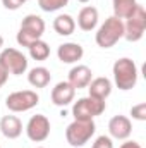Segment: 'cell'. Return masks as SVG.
<instances>
[{
	"label": "cell",
	"mask_w": 146,
	"mask_h": 148,
	"mask_svg": "<svg viewBox=\"0 0 146 148\" xmlns=\"http://www.w3.org/2000/svg\"><path fill=\"white\" fill-rule=\"evenodd\" d=\"M43 33H45V21L40 16H36V14H28L23 19V23H21V28L17 31L16 40H17V43L21 47L28 48L35 41L41 40Z\"/></svg>",
	"instance_id": "obj_1"
},
{
	"label": "cell",
	"mask_w": 146,
	"mask_h": 148,
	"mask_svg": "<svg viewBox=\"0 0 146 148\" xmlns=\"http://www.w3.org/2000/svg\"><path fill=\"white\" fill-rule=\"evenodd\" d=\"M112 71H113V81H115L119 90L127 91V90H132L136 86V83H138V67H136L132 59L122 57V59L115 60Z\"/></svg>",
	"instance_id": "obj_2"
},
{
	"label": "cell",
	"mask_w": 146,
	"mask_h": 148,
	"mask_svg": "<svg viewBox=\"0 0 146 148\" xmlns=\"http://www.w3.org/2000/svg\"><path fill=\"white\" fill-rule=\"evenodd\" d=\"M120 38H124V21L110 16L108 19H105V23L98 28L96 31V45L102 48H112Z\"/></svg>",
	"instance_id": "obj_3"
},
{
	"label": "cell",
	"mask_w": 146,
	"mask_h": 148,
	"mask_svg": "<svg viewBox=\"0 0 146 148\" xmlns=\"http://www.w3.org/2000/svg\"><path fill=\"white\" fill-rule=\"evenodd\" d=\"M95 131H96V126H95L93 121H77V119H74V122H71L65 129V140L74 148L84 147L91 140Z\"/></svg>",
	"instance_id": "obj_4"
},
{
	"label": "cell",
	"mask_w": 146,
	"mask_h": 148,
	"mask_svg": "<svg viewBox=\"0 0 146 148\" xmlns=\"http://www.w3.org/2000/svg\"><path fill=\"white\" fill-rule=\"evenodd\" d=\"M105 100H98L95 97H83L72 105V115L77 121H93L96 115L105 112Z\"/></svg>",
	"instance_id": "obj_5"
},
{
	"label": "cell",
	"mask_w": 146,
	"mask_h": 148,
	"mask_svg": "<svg viewBox=\"0 0 146 148\" xmlns=\"http://www.w3.org/2000/svg\"><path fill=\"white\" fill-rule=\"evenodd\" d=\"M0 67L7 74L21 76L28 71V59L16 48H3L0 52Z\"/></svg>",
	"instance_id": "obj_6"
},
{
	"label": "cell",
	"mask_w": 146,
	"mask_h": 148,
	"mask_svg": "<svg viewBox=\"0 0 146 148\" xmlns=\"http://www.w3.org/2000/svg\"><path fill=\"white\" fill-rule=\"evenodd\" d=\"M146 29V10L143 5L138 3V7L132 10V14L124 23V38L127 41H139Z\"/></svg>",
	"instance_id": "obj_7"
},
{
	"label": "cell",
	"mask_w": 146,
	"mask_h": 148,
	"mask_svg": "<svg viewBox=\"0 0 146 148\" xmlns=\"http://www.w3.org/2000/svg\"><path fill=\"white\" fill-rule=\"evenodd\" d=\"M40 102L36 91L33 90H21V91H14L5 98V105L7 109L12 112H28L33 107H36Z\"/></svg>",
	"instance_id": "obj_8"
},
{
	"label": "cell",
	"mask_w": 146,
	"mask_h": 148,
	"mask_svg": "<svg viewBox=\"0 0 146 148\" xmlns=\"http://www.w3.org/2000/svg\"><path fill=\"white\" fill-rule=\"evenodd\" d=\"M26 134L35 143L45 141L50 136V121H48V117L43 115V114L33 115L26 124Z\"/></svg>",
	"instance_id": "obj_9"
},
{
	"label": "cell",
	"mask_w": 146,
	"mask_h": 148,
	"mask_svg": "<svg viewBox=\"0 0 146 148\" xmlns=\"http://www.w3.org/2000/svg\"><path fill=\"white\" fill-rule=\"evenodd\" d=\"M108 133L115 140H127L132 133V124L126 115H113L108 122Z\"/></svg>",
	"instance_id": "obj_10"
},
{
	"label": "cell",
	"mask_w": 146,
	"mask_h": 148,
	"mask_svg": "<svg viewBox=\"0 0 146 148\" xmlns=\"http://www.w3.org/2000/svg\"><path fill=\"white\" fill-rule=\"evenodd\" d=\"M76 97V90L67 83V81H60L55 84V88L52 90V102L57 107H65L74 102Z\"/></svg>",
	"instance_id": "obj_11"
},
{
	"label": "cell",
	"mask_w": 146,
	"mask_h": 148,
	"mask_svg": "<svg viewBox=\"0 0 146 148\" xmlns=\"http://www.w3.org/2000/svg\"><path fill=\"white\" fill-rule=\"evenodd\" d=\"M83 55H84V50H83V47L79 43L69 41V43H62L57 48V57L64 64H74V62L81 60Z\"/></svg>",
	"instance_id": "obj_12"
},
{
	"label": "cell",
	"mask_w": 146,
	"mask_h": 148,
	"mask_svg": "<svg viewBox=\"0 0 146 148\" xmlns=\"http://www.w3.org/2000/svg\"><path fill=\"white\" fill-rule=\"evenodd\" d=\"M91 77H93V73L88 66H74L69 71L67 83L74 90H81V88H88V84L91 83Z\"/></svg>",
	"instance_id": "obj_13"
},
{
	"label": "cell",
	"mask_w": 146,
	"mask_h": 148,
	"mask_svg": "<svg viewBox=\"0 0 146 148\" xmlns=\"http://www.w3.org/2000/svg\"><path fill=\"white\" fill-rule=\"evenodd\" d=\"M0 131L7 140H16L23 134V122L16 115H3L0 119Z\"/></svg>",
	"instance_id": "obj_14"
},
{
	"label": "cell",
	"mask_w": 146,
	"mask_h": 148,
	"mask_svg": "<svg viewBox=\"0 0 146 148\" xmlns=\"http://www.w3.org/2000/svg\"><path fill=\"white\" fill-rule=\"evenodd\" d=\"M98 24V10L91 5L83 7L77 14V26L83 31H93Z\"/></svg>",
	"instance_id": "obj_15"
},
{
	"label": "cell",
	"mask_w": 146,
	"mask_h": 148,
	"mask_svg": "<svg viewBox=\"0 0 146 148\" xmlns=\"http://www.w3.org/2000/svg\"><path fill=\"white\" fill-rule=\"evenodd\" d=\"M89 97H95L98 100H107L112 93V83L108 77H95L88 84Z\"/></svg>",
	"instance_id": "obj_16"
},
{
	"label": "cell",
	"mask_w": 146,
	"mask_h": 148,
	"mask_svg": "<svg viewBox=\"0 0 146 148\" xmlns=\"http://www.w3.org/2000/svg\"><path fill=\"white\" fill-rule=\"evenodd\" d=\"M53 29L57 35L60 36H69L72 35L76 29V21L72 19V16L69 14H60L53 19Z\"/></svg>",
	"instance_id": "obj_17"
},
{
	"label": "cell",
	"mask_w": 146,
	"mask_h": 148,
	"mask_svg": "<svg viewBox=\"0 0 146 148\" xmlns=\"http://www.w3.org/2000/svg\"><path fill=\"white\" fill-rule=\"evenodd\" d=\"M50 79H52V74H50V71L46 67H43V66L33 67L29 71V74H28V83L31 86H35V88H45V86H48Z\"/></svg>",
	"instance_id": "obj_18"
},
{
	"label": "cell",
	"mask_w": 146,
	"mask_h": 148,
	"mask_svg": "<svg viewBox=\"0 0 146 148\" xmlns=\"http://www.w3.org/2000/svg\"><path fill=\"white\" fill-rule=\"evenodd\" d=\"M112 5H113V16L119 17V19H127L132 10L138 7V2L136 0H112Z\"/></svg>",
	"instance_id": "obj_19"
},
{
	"label": "cell",
	"mask_w": 146,
	"mask_h": 148,
	"mask_svg": "<svg viewBox=\"0 0 146 148\" xmlns=\"http://www.w3.org/2000/svg\"><path fill=\"white\" fill-rule=\"evenodd\" d=\"M28 50H29V57L35 59V60H46L48 55H50V47L43 40L35 41L31 47H28Z\"/></svg>",
	"instance_id": "obj_20"
},
{
	"label": "cell",
	"mask_w": 146,
	"mask_h": 148,
	"mask_svg": "<svg viewBox=\"0 0 146 148\" xmlns=\"http://www.w3.org/2000/svg\"><path fill=\"white\" fill-rule=\"evenodd\" d=\"M69 3V0H38V5L41 10L45 12H55L60 10L62 7H65Z\"/></svg>",
	"instance_id": "obj_21"
},
{
	"label": "cell",
	"mask_w": 146,
	"mask_h": 148,
	"mask_svg": "<svg viewBox=\"0 0 146 148\" xmlns=\"http://www.w3.org/2000/svg\"><path fill=\"white\" fill-rule=\"evenodd\" d=\"M131 115H132V119H136V121H146V103H138V105H134L132 109H131Z\"/></svg>",
	"instance_id": "obj_22"
},
{
	"label": "cell",
	"mask_w": 146,
	"mask_h": 148,
	"mask_svg": "<svg viewBox=\"0 0 146 148\" xmlns=\"http://www.w3.org/2000/svg\"><path fill=\"white\" fill-rule=\"evenodd\" d=\"M91 148H113V143H112V138L110 136H98L96 140H95V143H93V147Z\"/></svg>",
	"instance_id": "obj_23"
},
{
	"label": "cell",
	"mask_w": 146,
	"mask_h": 148,
	"mask_svg": "<svg viewBox=\"0 0 146 148\" xmlns=\"http://www.w3.org/2000/svg\"><path fill=\"white\" fill-rule=\"evenodd\" d=\"M2 3H3V7L9 9V10H17V9L24 3V0H2Z\"/></svg>",
	"instance_id": "obj_24"
},
{
	"label": "cell",
	"mask_w": 146,
	"mask_h": 148,
	"mask_svg": "<svg viewBox=\"0 0 146 148\" xmlns=\"http://www.w3.org/2000/svg\"><path fill=\"white\" fill-rule=\"evenodd\" d=\"M120 148H141V145L138 141H126L120 145Z\"/></svg>",
	"instance_id": "obj_25"
},
{
	"label": "cell",
	"mask_w": 146,
	"mask_h": 148,
	"mask_svg": "<svg viewBox=\"0 0 146 148\" xmlns=\"http://www.w3.org/2000/svg\"><path fill=\"white\" fill-rule=\"evenodd\" d=\"M7 79H9V74H7L3 69H2V67H0V88L7 83Z\"/></svg>",
	"instance_id": "obj_26"
},
{
	"label": "cell",
	"mask_w": 146,
	"mask_h": 148,
	"mask_svg": "<svg viewBox=\"0 0 146 148\" xmlns=\"http://www.w3.org/2000/svg\"><path fill=\"white\" fill-rule=\"evenodd\" d=\"M3 47V36H0V48Z\"/></svg>",
	"instance_id": "obj_27"
},
{
	"label": "cell",
	"mask_w": 146,
	"mask_h": 148,
	"mask_svg": "<svg viewBox=\"0 0 146 148\" xmlns=\"http://www.w3.org/2000/svg\"><path fill=\"white\" fill-rule=\"evenodd\" d=\"M79 2H83V3H86V2H89V0H79Z\"/></svg>",
	"instance_id": "obj_28"
},
{
	"label": "cell",
	"mask_w": 146,
	"mask_h": 148,
	"mask_svg": "<svg viewBox=\"0 0 146 148\" xmlns=\"http://www.w3.org/2000/svg\"><path fill=\"white\" fill-rule=\"evenodd\" d=\"M26 2H28V0H24V3H26Z\"/></svg>",
	"instance_id": "obj_29"
},
{
	"label": "cell",
	"mask_w": 146,
	"mask_h": 148,
	"mask_svg": "<svg viewBox=\"0 0 146 148\" xmlns=\"http://www.w3.org/2000/svg\"><path fill=\"white\" fill-rule=\"evenodd\" d=\"M40 148H41V147H40Z\"/></svg>",
	"instance_id": "obj_30"
},
{
	"label": "cell",
	"mask_w": 146,
	"mask_h": 148,
	"mask_svg": "<svg viewBox=\"0 0 146 148\" xmlns=\"http://www.w3.org/2000/svg\"><path fill=\"white\" fill-rule=\"evenodd\" d=\"M0 148H2V147H0Z\"/></svg>",
	"instance_id": "obj_31"
}]
</instances>
